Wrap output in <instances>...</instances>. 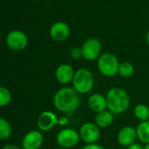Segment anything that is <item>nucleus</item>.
Returning a JSON list of instances; mask_svg holds the SVG:
<instances>
[{
	"instance_id": "1",
	"label": "nucleus",
	"mask_w": 149,
	"mask_h": 149,
	"mask_svg": "<svg viewBox=\"0 0 149 149\" xmlns=\"http://www.w3.org/2000/svg\"><path fill=\"white\" fill-rule=\"evenodd\" d=\"M53 104L56 110L64 113L76 111L81 104L80 94L73 87H63L54 95Z\"/></svg>"
},
{
	"instance_id": "2",
	"label": "nucleus",
	"mask_w": 149,
	"mask_h": 149,
	"mask_svg": "<svg viewBox=\"0 0 149 149\" xmlns=\"http://www.w3.org/2000/svg\"><path fill=\"white\" fill-rule=\"evenodd\" d=\"M107 110L113 115H120L125 113L130 106L131 101L128 93L122 88H111L106 93Z\"/></svg>"
},
{
	"instance_id": "3",
	"label": "nucleus",
	"mask_w": 149,
	"mask_h": 149,
	"mask_svg": "<svg viewBox=\"0 0 149 149\" xmlns=\"http://www.w3.org/2000/svg\"><path fill=\"white\" fill-rule=\"evenodd\" d=\"M95 79L91 70L85 68H81L74 72L72 81V87L80 95L90 93L94 87Z\"/></svg>"
},
{
	"instance_id": "4",
	"label": "nucleus",
	"mask_w": 149,
	"mask_h": 149,
	"mask_svg": "<svg viewBox=\"0 0 149 149\" xmlns=\"http://www.w3.org/2000/svg\"><path fill=\"white\" fill-rule=\"evenodd\" d=\"M97 61V69L98 71L106 77H113L118 74L119 61L118 57L110 52L102 54Z\"/></svg>"
},
{
	"instance_id": "5",
	"label": "nucleus",
	"mask_w": 149,
	"mask_h": 149,
	"mask_svg": "<svg viewBox=\"0 0 149 149\" xmlns=\"http://www.w3.org/2000/svg\"><path fill=\"white\" fill-rule=\"evenodd\" d=\"M68 124V119L65 117L58 118L53 111H43L37 120V126L40 131L47 132L53 129L56 125H67Z\"/></svg>"
},
{
	"instance_id": "6",
	"label": "nucleus",
	"mask_w": 149,
	"mask_h": 149,
	"mask_svg": "<svg viewBox=\"0 0 149 149\" xmlns=\"http://www.w3.org/2000/svg\"><path fill=\"white\" fill-rule=\"evenodd\" d=\"M79 132L71 127H65L60 130L56 135L57 144L63 148H72L80 141Z\"/></svg>"
},
{
	"instance_id": "7",
	"label": "nucleus",
	"mask_w": 149,
	"mask_h": 149,
	"mask_svg": "<svg viewBox=\"0 0 149 149\" xmlns=\"http://www.w3.org/2000/svg\"><path fill=\"white\" fill-rule=\"evenodd\" d=\"M83 58L86 61H96L102 54V43L97 38H90L86 40L82 47Z\"/></svg>"
},
{
	"instance_id": "8",
	"label": "nucleus",
	"mask_w": 149,
	"mask_h": 149,
	"mask_svg": "<svg viewBox=\"0 0 149 149\" xmlns=\"http://www.w3.org/2000/svg\"><path fill=\"white\" fill-rule=\"evenodd\" d=\"M80 139L85 144H94L97 143L100 139L101 132L100 128L92 122L84 123L79 129Z\"/></svg>"
},
{
	"instance_id": "9",
	"label": "nucleus",
	"mask_w": 149,
	"mask_h": 149,
	"mask_svg": "<svg viewBox=\"0 0 149 149\" xmlns=\"http://www.w3.org/2000/svg\"><path fill=\"white\" fill-rule=\"evenodd\" d=\"M27 43L26 34L20 30H13L6 36V44L13 50L21 51L26 47Z\"/></svg>"
},
{
	"instance_id": "10",
	"label": "nucleus",
	"mask_w": 149,
	"mask_h": 149,
	"mask_svg": "<svg viewBox=\"0 0 149 149\" xmlns=\"http://www.w3.org/2000/svg\"><path fill=\"white\" fill-rule=\"evenodd\" d=\"M74 72L76 70L71 65L62 63L60 64L55 69V78L61 84H68L73 81Z\"/></svg>"
},
{
	"instance_id": "11",
	"label": "nucleus",
	"mask_w": 149,
	"mask_h": 149,
	"mask_svg": "<svg viewBox=\"0 0 149 149\" xmlns=\"http://www.w3.org/2000/svg\"><path fill=\"white\" fill-rule=\"evenodd\" d=\"M136 129L131 125L123 126L117 134V141L122 146L127 147L132 143L136 142Z\"/></svg>"
},
{
	"instance_id": "12",
	"label": "nucleus",
	"mask_w": 149,
	"mask_h": 149,
	"mask_svg": "<svg viewBox=\"0 0 149 149\" xmlns=\"http://www.w3.org/2000/svg\"><path fill=\"white\" fill-rule=\"evenodd\" d=\"M43 143V135L40 131L28 132L23 138L22 149H39Z\"/></svg>"
},
{
	"instance_id": "13",
	"label": "nucleus",
	"mask_w": 149,
	"mask_h": 149,
	"mask_svg": "<svg viewBox=\"0 0 149 149\" xmlns=\"http://www.w3.org/2000/svg\"><path fill=\"white\" fill-rule=\"evenodd\" d=\"M50 37L55 41H64L70 34V28L68 24L58 21L54 23L49 29Z\"/></svg>"
},
{
	"instance_id": "14",
	"label": "nucleus",
	"mask_w": 149,
	"mask_h": 149,
	"mask_svg": "<svg viewBox=\"0 0 149 149\" xmlns=\"http://www.w3.org/2000/svg\"><path fill=\"white\" fill-rule=\"evenodd\" d=\"M87 104L89 109L97 114L107 110L106 97L105 96L99 93L91 94L88 98Z\"/></svg>"
},
{
	"instance_id": "15",
	"label": "nucleus",
	"mask_w": 149,
	"mask_h": 149,
	"mask_svg": "<svg viewBox=\"0 0 149 149\" xmlns=\"http://www.w3.org/2000/svg\"><path fill=\"white\" fill-rule=\"evenodd\" d=\"M114 116L110 111L105 110L102 112H99L95 117V124L99 128H107L114 121Z\"/></svg>"
},
{
	"instance_id": "16",
	"label": "nucleus",
	"mask_w": 149,
	"mask_h": 149,
	"mask_svg": "<svg viewBox=\"0 0 149 149\" xmlns=\"http://www.w3.org/2000/svg\"><path fill=\"white\" fill-rule=\"evenodd\" d=\"M136 134L137 139L142 144H148L149 143V120L139 122L137 125Z\"/></svg>"
},
{
	"instance_id": "17",
	"label": "nucleus",
	"mask_w": 149,
	"mask_h": 149,
	"mask_svg": "<svg viewBox=\"0 0 149 149\" xmlns=\"http://www.w3.org/2000/svg\"><path fill=\"white\" fill-rule=\"evenodd\" d=\"M133 114L134 117L140 122L149 120V108L144 104H138L135 105L133 109Z\"/></svg>"
},
{
	"instance_id": "18",
	"label": "nucleus",
	"mask_w": 149,
	"mask_h": 149,
	"mask_svg": "<svg viewBox=\"0 0 149 149\" xmlns=\"http://www.w3.org/2000/svg\"><path fill=\"white\" fill-rule=\"evenodd\" d=\"M135 68L132 62L130 61H122L119 64L118 74L123 78H129L134 74Z\"/></svg>"
},
{
	"instance_id": "19",
	"label": "nucleus",
	"mask_w": 149,
	"mask_h": 149,
	"mask_svg": "<svg viewBox=\"0 0 149 149\" xmlns=\"http://www.w3.org/2000/svg\"><path fill=\"white\" fill-rule=\"evenodd\" d=\"M12 134V126L5 118H0V139H6Z\"/></svg>"
},
{
	"instance_id": "20",
	"label": "nucleus",
	"mask_w": 149,
	"mask_h": 149,
	"mask_svg": "<svg viewBox=\"0 0 149 149\" xmlns=\"http://www.w3.org/2000/svg\"><path fill=\"white\" fill-rule=\"evenodd\" d=\"M12 100V94L9 90L0 86V107L6 106L10 104Z\"/></svg>"
},
{
	"instance_id": "21",
	"label": "nucleus",
	"mask_w": 149,
	"mask_h": 149,
	"mask_svg": "<svg viewBox=\"0 0 149 149\" xmlns=\"http://www.w3.org/2000/svg\"><path fill=\"white\" fill-rule=\"evenodd\" d=\"M69 55L71 56V58L74 59V60H78L80 58L83 57V53H82V48L79 47H73L70 52H69Z\"/></svg>"
},
{
	"instance_id": "22",
	"label": "nucleus",
	"mask_w": 149,
	"mask_h": 149,
	"mask_svg": "<svg viewBox=\"0 0 149 149\" xmlns=\"http://www.w3.org/2000/svg\"><path fill=\"white\" fill-rule=\"evenodd\" d=\"M82 149H105V148L98 143H94V144H86L84 146H83Z\"/></svg>"
},
{
	"instance_id": "23",
	"label": "nucleus",
	"mask_w": 149,
	"mask_h": 149,
	"mask_svg": "<svg viewBox=\"0 0 149 149\" xmlns=\"http://www.w3.org/2000/svg\"><path fill=\"white\" fill-rule=\"evenodd\" d=\"M126 149H144V146L140 142H134L129 146H127Z\"/></svg>"
},
{
	"instance_id": "24",
	"label": "nucleus",
	"mask_w": 149,
	"mask_h": 149,
	"mask_svg": "<svg viewBox=\"0 0 149 149\" xmlns=\"http://www.w3.org/2000/svg\"><path fill=\"white\" fill-rule=\"evenodd\" d=\"M2 149H22L19 146H16V145H7L6 146H4Z\"/></svg>"
},
{
	"instance_id": "25",
	"label": "nucleus",
	"mask_w": 149,
	"mask_h": 149,
	"mask_svg": "<svg viewBox=\"0 0 149 149\" xmlns=\"http://www.w3.org/2000/svg\"><path fill=\"white\" fill-rule=\"evenodd\" d=\"M146 43H147V45L149 46V31L147 32V33H146Z\"/></svg>"
},
{
	"instance_id": "26",
	"label": "nucleus",
	"mask_w": 149,
	"mask_h": 149,
	"mask_svg": "<svg viewBox=\"0 0 149 149\" xmlns=\"http://www.w3.org/2000/svg\"><path fill=\"white\" fill-rule=\"evenodd\" d=\"M144 149H149V143L148 144H146L144 146Z\"/></svg>"
}]
</instances>
